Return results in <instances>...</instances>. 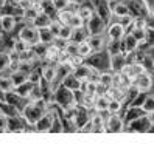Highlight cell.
Returning <instances> with one entry per match:
<instances>
[{
	"instance_id": "obj_1",
	"label": "cell",
	"mask_w": 154,
	"mask_h": 147,
	"mask_svg": "<svg viewBox=\"0 0 154 147\" xmlns=\"http://www.w3.org/2000/svg\"><path fill=\"white\" fill-rule=\"evenodd\" d=\"M53 102H56L59 107L64 110L76 105V99H75V91L69 90L64 85H58L56 88H53Z\"/></svg>"
},
{
	"instance_id": "obj_2",
	"label": "cell",
	"mask_w": 154,
	"mask_h": 147,
	"mask_svg": "<svg viewBox=\"0 0 154 147\" xmlns=\"http://www.w3.org/2000/svg\"><path fill=\"white\" fill-rule=\"evenodd\" d=\"M45 112H47V110L41 108L39 105H36L33 101H31L30 104H26V105L23 107V110H22V118L25 119V122L34 125V124L42 118V115H44Z\"/></svg>"
},
{
	"instance_id": "obj_3",
	"label": "cell",
	"mask_w": 154,
	"mask_h": 147,
	"mask_svg": "<svg viewBox=\"0 0 154 147\" xmlns=\"http://www.w3.org/2000/svg\"><path fill=\"white\" fill-rule=\"evenodd\" d=\"M86 28L89 31L90 36H95V34H103L104 30H106V20L103 19L101 16H100L97 11H94L92 17L86 22Z\"/></svg>"
},
{
	"instance_id": "obj_4",
	"label": "cell",
	"mask_w": 154,
	"mask_h": 147,
	"mask_svg": "<svg viewBox=\"0 0 154 147\" xmlns=\"http://www.w3.org/2000/svg\"><path fill=\"white\" fill-rule=\"evenodd\" d=\"M55 122H56V116L53 112H45L42 115V118L39 119L38 122L34 124V130L39 132V133H47V132H51L53 127H55Z\"/></svg>"
},
{
	"instance_id": "obj_5",
	"label": "cell",
	"mask_w": 154,
	"mask_h": 147,
	"mask_svg": "<svg viewBox=\"0 0 154 147\" xmlns=\"http://www.w3.org/2000/svg\"><path fill=\"white\" fill-rule=\"evenodd\" d=\"M151 127H152V124L149 122V119L146 118V115H143L137 119L129 121V128H125V130L132 132V133H143V132H148Z\"/></svg>"
},
{
	"instance_id": "obj_6",
	"label": "cell",
	"mask_w": 154,
	"mask_h": 147,
	"mask_svg": "<svg viewBox=\"0 0 154 147\" xmlns=\"http://www.w3.org/2000/svg\"><path fill=\"white\" fill-rule=\"evenodd\" d=\"M19 39H22V40H25V42H28L31 47H33L34 43L39 42V30L34 28L31 23H30V25H25L23 28L19 31Z\"/></svg>"
},
{
	"instance_id": "obj_7",
	"label": "cell",
	"mask_w": 154,
	"mask_h": 147,
	"mask_svg": "<svg viewBox=\"0 0 154 147\" xmlns=\"http://www.w3.org/2000/svg\"><path fill=\"white\" fill-rule=\"evenodd\" d=\"M106 130L109 133H119V132H125V122L123 119L117 115V113H111L106 118Z\"/></svg>"
},
{
	"instance_id": "obj_8",
	"label": "cell",
	"mask_w": 154,
	"mask_h": 147,
	"mask_svg": "<svg viewBox=\"0 0 154 147\" xmlns=\"http://www.w3.org/2000/svg\"><path fill=\"white\" fill-rule=\"evenodd\" d=\"M132 85H135L140 91H143V93H148V91L152 88V78H151V75L148 71H145L132 81Z\"/></svg>"
},
{
	"instance_id": "obj_9",
	"label": "cell",
	"mask_w": 154,
	"mask_h": 147,
	"mask_svg": "<svg viewBox=\"0 0 154 147\" xmlns=\"http://www.w3.org/2000/svg\"><path fill=\"white\" fill-rule=\"evenodd\" d=\"M145 71H146V65H143V62H135V60L131 62V63H126L125 68H123V73L126 76H129L132 81Z\"/></svg>"
},
{
	"instance_id": "obj_10",
	"label": "cell",
	"mask_w": 154,
	"mask_h": 147,
	"mask_svg": "<svg viewBox=\"0 0 154 147\" xmlns=\"http://www.w3.org/2000/svg\"><path fill=\"white\" fill-rule=\"evenodd\" d=\"M125 36H126V26H125L120 20L109 25V28H107V39L122 40Z\"/></svg>"
},
{
	"instance_id": "obj_11",
	"label": "cell",
	"mask_w": 154,
	"mask_h": 147,
	"mask_svg": "<svg viewBox=\"0 0 154 147\" xmlns=\"http://www.w3.org/2000/svg\"><path fill=\"white\" fill-rule=\"evenodd\" d=\"M111 11H112V16L119 17V19H123V17H126V16H132L131 14V8L125 2H119V0H112L111 2Z\"/></svg>"
},
{
	"instance_id": "obj_12",
	"label": "cell",
	"mask_w": 154,
	"mask_h": 147,
	"mask_svg": "<svg viewBox=\"0 0 154 147\" xmlns=\"http://www.w3.org/2000/svg\"><path fill=\"white\" fill-rule=\"evenodd\" d=\"M122 43H123V53L128 56V54H132V53H135L139 50V47H140V42L134 37V36L131 34V33H128L125 36V37L122 39Z\"/></svg>"
},
{
	"instance_id": "obj_13",
	"label": "cell",
	"mask_w": 154,
	"mask_h": 147,
	"mask_svg": "<svg viewBox=\"0 0 154 147\" xmlns=\"http://www.w3.org/2000/svg\"><path fill=\"white\" fill-rule=\"evenodd\" d=\"M30 23L34 26V28H38V30H42V28H50L51 23H53V19H51V16H50V14L41 11V13H39L38 16H36Z\"/></svg>"
},
{
	"instance_id": "obj_14",
	"label": "cell",
	"mask_w": 154,
	"mask_h": 147,
	"mask_svg": "<svg viewBox=\"0 0 154 147\" xmlns=\"http://www.w3.org/2000/svg\"><path fill=\"white\" fill-rule=\"evenodd\" d=\"M56 78H58V65L50 63V65H45L42 68V82L53 85V82L56 81Z\"/></svg>"
},
{
	"instance_id": "obj_15",
	"label": "cell",
	"mask_w": 154,
	"mask_h": 147,
	"mask_svg": "<svg viewBox=\"0 0 154 147\" xmlns=\"http://www.w3.org/2000/svg\"><path fill=\"white\" fill-rule=\"evenodd\" d=\"M61 84L64 85V87H67L69 90H73V91H79L81 88H83V81H81L79 78H76V76L73 75V71L62 79Z\"/></svg>"
},
{
	"instance_id": "obj_16",
	"label": "cell",
	"mask_w": 154,
	"mask_h": 147,
	"mask_svg": "<svg viewBox=\"0 0 154 147\" xmlns=\"http://www.w3.org/2000/svg\"><path fill=\"white\" fill-rule=\"evenodd\" d=\"M109 63H111V70L114 73L117 71H123L126 62V54L122 53V54H115V56H109Z\"/></svg>"
},
{
	"instance_id": "obj_17",
	"label": "cell",
	"mask_w": 154,
	"mask_h": 147,
	"mask_svg": "<svg viewBox=\"0 0 154 147\" xmlns=\"http://www.w3.org/2000/svg\"><path fill=\"white\" fill-rule=\"evenodd\" d=\"M0 28L5 33H11L16 28V17L13 14H2L0 16Z\"/></svg>"
},
{
	"instance_id": "obj_18",
	"label": "cell",
	"mask_w": 154,
	"mask_h": 147,
	"mask_svg": "<svg viewBox=\"0 0 154 147\" xmlns=\"http://www.w3.org/2000/svg\"><path fill=\"white\" fill-rule=\"evenodd\" d=\"M89 43H90V47H92L94 53H101L103 48L106 47V43L104 42V37H103V34H95V36H89Z\"/></svg>"
},
{
	"instance_id": "obj_19",
	"label": "cell",
	"mask_w": 154,
	"mask_h": 147,
	"mask_svg": "<svg viewBox=\"0 0 154 147\" xmlns=\"http://www.w3.org/2000/svg\"><path fill=\"white\" fill-rule=\"evenodd\" d=\"M0 90L5 91V93H11L16 90V85L11 79V75H5V73H0Z\"/></svg>"
},
{
	"instance_id": "obj_20",
	"label": "cell",
	"mask_w": 154,
	"mask_h": 147,
	"mask_svg": "<svg viewBox=\"0 0 154 147\" xmlns=\"http://www.w3.org/2000/svg\"><path fill=\"white\" fill-rule=\"evenodd\" d=\"M106 51H107V56L122 54L123 53V43H122V40L109 39V40H107V43H106Z\"/></svg>"
},
{
	"instance_id": "obj_21",
	"label": "cell",
	"mask_w": 154,
	"mask_h": 147,
	"mask_svg": "<svg viewBox=\"0 0 154 147\" xmlns=\"http://www.w3.org/2000/svg\"><path fill=\"white\" fill-rule=\"evenodd\" d=\"M10 75H11V79H13V82H14V85H16V87H19V85L25 84V82L28 81V75H30V73L19 68V70L11 71Z\"/></svg>"
},
{
	"instance_id": "obj_22",
	"label": "cell",
	"mask_w": 154,
	"mask_h": 147,
	"mask_svg": "<svg viewBox=\"0 0 154 147\" xmlns=\"http://www.w3.org/2000/svg\"><path fill=\"white\" fill-rule=\"evenodd\" d=\"M111 102V98L107 95H97L95 98V112H107V107H109Z\"/></svg>"
},
{
	"instance_id": "obj_23",
	"label": "cell",
	"mask_w": 154,
	"mask_h": 147,
	"mask_svg": "<svg viewBox=\"0 0 154 147\" xmlns=\"http://www.w3.org/2000/svg\"><path fill=\"white\" fill-rule=\"evenodd\" d=\"M33 87H34V84L33 82H30V81H26L25 84H22V85H19V87H16V95L19 96L20 99H25V98H30V95H31V91H33Z\"/></svg>"
},
{
	"instance_id": "obj_24",
	"label": "cell",
	"mask_w": 154,
	"mask_h": 147,
	"mask_svg": "<svg viewBox=\"0 0 154 147\" xmlns=\"http://www.w3.org/2000/svg\"><path fill=\"white\" fill-rule=\"evenodd\" d=\"M55 40H56V36L50 28L39 30V42H42L45 45H51V43H55Z\"/></svg>"
},
{
	"instance_id": "obj_25",
	"label": "cell",
	"mask_w": 154,
	"mask_h": 147,
	"mask_svg": "<svg viewBox=\"0 0 154 147\" xmlns=\"http://www.w3.org/2000/svg\"><path fill=\"white\" fill-rule=\"evenodd\" d=\"M89 31L87 28H84V26H81V28H75L73 30V36H72V40L76 42V43H81V42H84L89 39Z\"/></svg>"
},
{
	"instance_id": "obj_26",
	"label": "cell",
	"mask_w": 154,
	"mask_h": 147,
	"mask_svg": "<svg viewBox=\"0 0 154 147\" xmlns=\"http://www.w3.org/2000/svg\"><path fill=\"white\" fill-rule=\"evenodd\" d=\"M39 13H41V6H36V5H28V6L23 8V17H25L26 20H30V22H31Z\"/></svg>"
},
{
	"instance_id": "obj_27",
	"label": "cell",
	"mask_w": 154,
	"mask_h": 147,
	"mask_svg": "<svg viewBox=\"0 0 154 147\" xmlns=\"http://www.w3.org/2000/svg\"><path fill=\"white\" fill-rule=\"evenodd\" d=\"M98 82L101 84L103 87H106L109 90L112 85H114V73H100V78H98Z\"/></svg>"
},
{
	"instance_id": "obj_28",
	"label": "cell",
	"mask_w": 154,
	"mask_h": 147,
	"mask_svg": "<svg viewBox=\"0 0 154 147\" xmlns=\"http://www.w3.org/2000/svg\"><path fill=\"white\" fill-rule=\"evenodd\" d=\"M92 53H94V50H92V47H90L89 40H84V42L78 43V56H81V57H89Z\"/></svg>"
},
{
	"instance_id": "obj_29",
	"label": "cell",
	"mask_w": 154,
	"mask_h": 147,
	"mask_svg": "<svg viewBox=\"0 0 154 147\" xmlns=\"http://www.w3.org/2000/svg\"><path fill=\"white\" fill-rule=\"evenodd\" d=\"M135 39L140 43H146V37H148V28H132L129 31Z\"/></svg>"
},
{
	"instance_id": "obj_30",
	"label": "cell",
	"mask_w": 154,
	"mask_h": 147,
	"mask_svg": "<svg viewBox=\"0 0 154 147\" xmlns=\"http://www.w3.org/2000/svg\"><path fill=\"white\" fill-rule=\"evenodd\" d=\"M73 30H75V28H72L70 25L62 23V25H61V30H59V34H58V37H59V39H64V40H72V36H73Z\"/></svg>"
},
{
	"instance_id": "obj_31",
	"label": "cell",
	"mask_w": 154,
	"mask_h": 147,
	"mask_svg": "<svg viewBox=\"0 0 154 147\" xmlns=\"http://www.w3.org/2000/svg\"><path fill=\"white\" fill-rule=\"evenodd\" d=\"M30 48H31V45H30L28 42H25V40L19 39V37H17V40H14V43H13V50L17 51L19 54H22V53H25V51H28Z\"/></svg>"
},
{
	"instance_id": "obj_32",
	"label": "cell",
	"mask_w": 154,
	"mask_h": 147,
	"mask_svg": "<svg viewBox=\"0 0 154 147\" xmlns=\"http://www.w3.org/2000/svg\"><path fill=\"white\" fill-rule=\"evenodd\" d=\"M95 98L94 95H89V93H83V98H81V105H83L86 110L92 108L95 105Z\"/></svg>"
},
{
	"instance_id": "obj_33",
	"label": "cell",
	"mask_w": 154,
	"mask_h": 147,
	"mask_svg": "<svg viewBox=\"0 0 154 147\" xmlns=\"http://www.w3.org/2000/svg\"><path fill=\"white\" fill-rule=\"evenodd\" d=\"M84 23H86V20L78 14V11L73 13V16H72V19L69 22V25L72 26V28H81V26H84Z\"/></svg>"
},
{
	"instance_id": "obj_34",
	"label": "cell",
	"mask_w": 154,
	"mask_h": 147,
	"mask_svg": "<svg viewBox=\"0 0 154 147\" xmlns=\"http://www.w3.org/2000/svg\"><path fill=\"white\" fill-rule=\"evenodd\" d=\"M73 13L75 11H72V10H62V11H59V14H58V20L61 22V23H66V25H69V22H70V19H72V16H73Z\"/></svg>"
},
{
	"instance_id": "obj_35",
	"label": "cell",
	"mask_w": 154,
	"mask_h": 147,
	"mask_svg": "<svg viewBox=\"0 0 154 147\" xmlns=\"http://www.w3.org/2000/svg\"><path fill=\"white\" fill-rule=\"evenodd\" d=\"M142 108L145 110V113H149L154 110V95H146L143 104H142Z\"/></svg>"
},
{
	"instance_id": "obj_36",
	"label": "cell",
	"mask_w": 154,
	"mask_h": 147,
	"mask_svg": "<svg viewBox=\"0 0 154 147\" xmlns=\"http://www.w3.org/2000/svg\"><path fill=\"white\" fill-rule=\"evenodd\" d=\"M76 11H78V14L83 17L86 22H87L90 17H92V14H94V10H92V8H90V6H84V5H83V6H79Z\"/></svg>"
},
{
	"instance_id": "obj_37",
	"label": "cell",
	"mask_w": 154,
	"mask_h": 147,
	"mask_svg": "<svg viewBox=\"0 0 154 147\" xmlns=\"http://www.w3.org/2000/svg\"><path fill=\"white\" fill-rule=\"evenodd\" d=\"M122 105H123V101H119V99H111L109 107H107V112H109V113H119L120 110H122Z\"/></svg>"
},
{
	"instance_id": "obj_38",
	"label": "cell",
	"mask_w": 154,
	"mask_h": 147,
	"mask_svg": "<svg viewBox=\"0 0 154 147\" xmlns=\"http://www.w3.org/2000/svg\"><path fill=\"white\" fill-rule=\"evenodd\" d=\"M51 3H53V6H55V10L58 13L62 11V10H67V8L72 5L70 0H51Z\"/></svg>"
},
{
	"instance_id": "obj_39",
	"label": "cell",
	"mask_w": 154,
	"mask_h": 147,
	"mask_svg": "<svg viewBox=\"0 0 154 147\" xmlns=\"http://www.w3.org/2000/svg\"><path fill=\"white\" fill-rule=\"evenodd\" d=\"M28 81L33 82L34 85H36V84H41V82H42V70H41V71H34V70H31V71H30V75H28Z\"/></svg>"
},
{
	"instance_id": "obj_40",
	"label": "cell",
	"mask_w": 154,
	"mask_h": 147,
	"mask_svg": "<svg viewBox=\"0 0 154 147\" xmlns=\"http://www.w3.org/2000/svg\"><path fill=\"white\" fill-rule=\"evenodd\" d=\"M8 125H10V116L0 112V132H8Z\"/></svg>"
},
{
	"instance_id": "obj_41",
	"label": "cell",
	"mask_w": 154,
	"mask_h": 147,
	"mask_svg": "<svg viewBox=\"0 0 154 147\" xmlns=\"http://www.w3.org/2000/svg\"><path fill=\"white\" fill-rule=\"evenodd\" d=\"M146 118L149 119V122L154 125V110H152V112H149V113H146Z\"/></svg>"
},
{
	"instance_id": "obj_42",
	"label": "cell",
	"mask_w": 154,
	"mask_h": 147,
	"mask_svg": "<svg viewBox=\"0 0 154 147\" xmlns=\"http://www.w3.org/2000/svg\"><path fill=\"white\" fill-rule=\"evenodd\" d=\"M14 3H23V2H26V0H13Z\"/></svg>"
},
{
	"instance_id": "obj_43",
	"label": "cell",
	"mask_w": 154,
	"mask_h": 147,
	"mask_svg": "<svg viewBox=\"0 0 154 147\" xmlns=\"http://www.w3.org/2000/svg\"><path fill=\"white\" fill-rule=\"evenodd\" d=\"M151 68H152V71H154V59H152V63H151Z\"/></svg>"
},
{
	"instance_id": "obj_44",
	"label": "cell",
	"mask_w": 154,
	"mask_h": 147,
	"mask_svg": "<svg viewBox=\"0 0 154 147\" xmlns=\"http://www.w3.org/2000/svg\"><path fill=\"white\" fill-rule=\"evenodd\" d=\"M152 19H154V6H152Z\"/></svg>"
},
{
	"instance_id": "obj_45",
	"label": "cell",
	"mask_w": 154,
	"mask_h": 147,
	"mask_svg": "<svg viewBox=\"0 0 154 147\" xmlns=\"http://www.w3.org/2000/svg\"><path fill=\"white\" fill-rule=\"evenodd\" d=\"M90 2H94V3H95V2H98V0H90Z\"/></svg>"
},
{
	"instance_id": "obj_46",
	"label": "cell",
	"mask_w": 154,
	"mask_h": 147,
	"mask_svg": "<svg viewBox=\"0 0 154 147\" xmlns=\"http://www.w3.org/2000/svg\"><path fill=\"white\" fill-rule=\"evenodd\" d=\"M70 2H78V0H70Z\"/></svg>"
},
{
	"instance_id": "obj_47",
	"label": "cell",
	"mask_w": 154,
	"mask_h": 147,
	"mask_svg": "<svg viewBox=\"0 0 154 147\" xmlns=\"http://www.w3.org/2000/svg\"><path fill=\"white\" fill-rule=\"evenodd\" d=\"M131 2H134V0H131Z\"/></svg>"
}]
</instances>
